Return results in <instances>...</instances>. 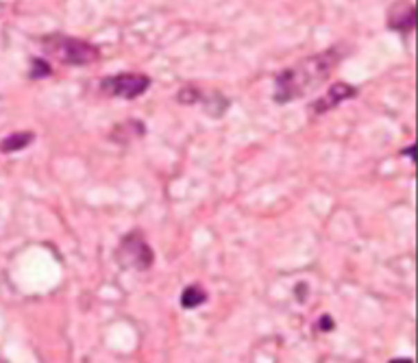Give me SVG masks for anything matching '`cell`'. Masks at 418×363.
Listing matches in <instances>:
<instances>
[{"mask_svg":"<svg viewBox=\"0 0 418 363\" xmlns=\"http://www.w3.org/2000/svg\"><path fill=\"white\" fill-rule=\"evenodd\" d=\"M338 61L340 55L336 48H331L314 57H307L297 66L279 72L275 78V103H290L305 96L309 89L320 85L329 76Z\"/></svg>","mask_w":418,"mask_h":363,"instance_id":"6da1fadb","label":"cell"},{"mask_svg":"<svg viewBox=\"0 0 418 363\" xmlns=\"http://www.w3.org/2000/svg\"><path fill=\"white\" fill-rule=\"evenodd\" d=\"M44 51L51 57H55L64 66H89L98 61L101 53L94 44H89L81 37L70 35H51L42 39Z\"/></svg>","mask_w":418,"mask_h":363,"instance_id":"7a4b0ae2","label":"cell"},{"mask_svg":"<svg viewBox=\"0 0 418 363\" xmlns=\"http://www.w3.org/2000/svg\"><path fill=\"white\" fill-rule=\"evenodd\" d=\"M148 87H150V78L146 74H135V72L107 76L101 83V89L107 94V96H116V98H125V100L139 98Z\"/></svg>","mask_w":418,"mask_h":363,"instance_id":"3957f363","label":"cell"},{"mask_svg":"<svg viewBox=\"0 0 418 363\" xmlns=\"http://www.w3.org/2000/svg\"><path fill=\"white\" fill-rule=\"evenodd\" d=\"M118 259L125 265L135 267V270H148V267L153 265V261H155V255H153L150 246L146 244L144 235L139 231H133L120 242Z\"/></svg>","mask_w":418,"mask_h":363,"instance_id":"277c9868","label":"cell"},{"mask_svg":"<svg viewBox=\"0 0 418 363\" xmlns=\"http://www.w3.org/2000/svg\"><path fill=\"white\" fill-rule=\"evenodd\" d=\"M358 96V89L349 83H333L329 87L327 94H322V96L314 103V114H327L331 109H336L342 100H349V98H355Z\"/></svg>","mask_w":418,"mask_h":363,"instance_id":"5b68a950","label":"cell"},{"mask_svg":"<svg viewBox=\"0 0 418 363\" xmlns=\"http://www.w3.org/2000/svg\"><path fill=\"white\" fill-rule=\"evenodd\" d=\"M35 141V133L31 131H20V133H13L9 137H5L0 141V152H15V150H22L26 148L28 144H33Z\"/></svg>","mask_w":418,"mask_h":363,"instance_id":"8992f818","label":"cell"},{"mask_svg":"<svg viewBox=\"0 0 418 363\" xmlns=\"http://www.w3.org/2000/svg\"><path fill=\"white\" fill-rule=\"evenodd\" d=\"M416 24L414 5H399V18H390V28L394 30H412Z\"/></svg>","mask_w":418,"mask_h":363,"instance_id":"52a82bcc","label":"cell"},{"mask_svg":"<svg viewBox=\"0 0 418 363\" xmlns=\"http://www.w3.org/2000/svg\"><path fill=\"white\" fill-rule=\"evenodd\" d=\"M205 301H207V292L200 285H190V287H185L181 294V307L183 309H194L198 305H203Z\"/></svg>","mask_w":418,"mask_h":363,"instance_id":"ba28073f","label":"cell"},{"mask_svg":"<svg viewBox=\"0 0 418 363\" xmlns=\"http://www.w3.org/2000/svg\"><path fill=\"white\" fill-rule=\"evenodd\" d=\"M51 72H53L51 66L44 59H33V61H31V76H33V78H44V76H49Z\"/></svg>","mask_w":418,"mask_h":363,"instance_id":"9c48e42d","label":"cell"},{"mask_svg":"<svg viewBox=\"0 0 418 363\" xmlns=\"http://www.w3.org/2000/svg\"><path fill=\"white\" fill-rule=\"evenodd\" d=\"M198 98H200V94H198L196 87H183V89L179 91V103H183V105H192V103H196Z\"/></svg>","mask_w":418,"mask_h":363,"instance_id":"30bf717a","label":"cell"},{"mask_svg":"<svg viewBox=\"0 0 418 363\" xmlns=\"http://www.w3.org/2000/svg\"><path fill=\"white\" fill-rule=\"evenodd\" d=\"M320 328L322 330H331L333 328V320L329 318V315H322V318H320Z\"/></svg>","mask_w":418,"mask_h":363,"instance_id":"8fae6325","label":"cell"},{"mask_svg":"<svg viewBox=\"0 0 418 363\" xmlns=\"http://www.w3.org/2000/svg\"><path fill=\"white\" fill-rule=\"evenodd\" d=\"M390 363H414L412 359H403V357H401V359H392Z\"/></svg>","mask_w":418,"mask_h":363,"instance_id":"7c38bea8","label":"cell"},{"mask_svg":"<svg viewBox=\"0 0 418 363\" xmlns=\"http://www.w3.org/2000/svg\"><path fill=\"white\" fill-rule=\"evenodd\" d=\"M414 152H416V146H412V148L403 150V154H410V157H414Z\"/></svg>","mask_w":418,"mask_h":363,"instance_id":"4fadbf2b","label":"cell"},{"mask_svg":"<svg viewBox=\"0 0 418 363\" xmlns=\"http://www.w3.org/2000/svg\"><path fill=\"white\" fill-rule=\"evenodd\" d=\"M0 363H7V361H3V359H0Z\"/></svg>","mask_w":418,"mask_h":363,"instance_id":"5bb4252c","label":"cell"}]
</instances>
